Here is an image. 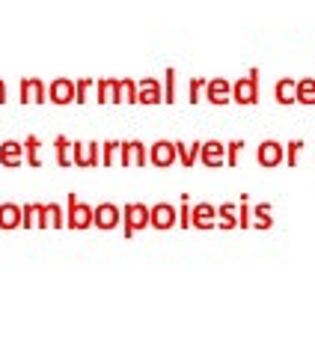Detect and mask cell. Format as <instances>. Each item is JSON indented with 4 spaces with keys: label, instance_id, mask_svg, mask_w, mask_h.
Segmentation results:
<instances>
[{
    "label": "cell",
    "instance_id": "obj_1",
    "mask_svg": "<svg viewBox=\"0 0 315 357\" xmlns=\"http://www.w3.org/2000/svg\"><path fill=\"white\" fill-rule=\"evenodd\" d=\"M122 218H125V238H134V232L149 227V208L143 203H128L125 211H122Z\"/></svg>",
    "mask_w": 315,
    "mask_h": 357
},
{
    "label": "cell",
    "instance_id": "obj_2",
    "mask_svg": "<svg viewBox=\"0 0 315 357\" xmlns=\"http://www.w3.org/2000/svg\"><path fill=\"white\" fill-rule=\"evenodd\" d=\"M232 102H238V105H256L259 102V77H256V72H250L247 77H241V81L232 84Z\"/></svg>",
    "mask_w": 315,
    "mask_h": 357
},
{
    "label": "cell",
    "instance_id": "obj_3",
    "mask_svg": "<svg viewBox=\"0 0 315 357\" xmlns=\"http://www.w3.org/2000/svg\"><path fill=\"white\" fill-rule=\"evenodd\" d=\"M66 227H72V229H89L93 227V208L77 203L75 194H69V215H66Z\"/></svg>",
    "mask_w": 315,
    "mask_h": 357
},
{
    "label": "cell",
    "instance_id": "obj_4",
    "mask_svg": "<svg viewBox=\"0 0 315 357\" xmlns=\"http://www.w3.org/2000/svg\"><path fill=\"white\" fill-rule=\"evenodd\" d=\"M119 164H122V167H146V164H149V152H146V146H143L140 140L122 143Z\"/></svg>",
    "mask_w": 315,
    "mask_h": 357
},
{
    "label": "cell",
    "instance_id": "obj_5",
    "mask_svg": "<svg viewBox=\"0 0 315 357\" xmlns=\"http://www.w3.org/2000/svg\"><path fill=\"white\" fill-rule=\"evenodd\" d=\"M149 223L155 229H173L178 223V211L170 203H158L149 208Z\"/></svg>",
    "mask_w": 315,
    "mask_h": 357
},
{
    "label": "cell",
    "instance_id": "obj_6",
    "mask_svg": "<svg viewBox=\"0 0 315 357\" xmlns=\"http://www.w3.org/2000/svg\"><path fill=\"white\" fill-rule=\"evenodd\" d=\"M98 143H72V161L77 167H98L101 164Z\"/></svg>",
    "mask_w": 315,
    "mask_h": 357
},
{
    "label": "cell",
    "instance_id": "obj_7",
    "mask_svg": "<svg viewBox=\"0 0 315 357\" xmlns=\"http://www.w3.org/2000/svg\"><path fill=\"white\" fill-rule=\"evenodd\" d=\"M122 220V211L114 203H101L98 208H93V227L98 229H116Z\"/></svg>",
    "mask_w": 315,
    "mask_h": 357
},
{
    "label": "cell",
    "instance_id": "obj_8",
    "mask_svg": "<svg viewBox=\"0 0 315 357\" xmlns=\"http://www.w3.org/2000/svg\"><path fill=\"white\" fill-rule=\"evenodd\" d=\"M21 102L24 105H45L48 102V89L39 77H24L21 81Z\"/></svg>",
    "mask_w": 315,
    "mask_h": 357
},
{
    "label": "cell",
    "instance_id": "obj_9",
    "mask_svg": "<svg viewBox=\"0 0 315 357\" xmlns=\"http://www.w3.org/2000/svg\"><path fill=\"white\" fill-rule=\"evenodd\" d=\"M199 161L206 167H223L226 164V146L220 140H208L199 146Z\"/></svg>",
    "mask_w": 315,
    "mask_h": 357
},
{
    "label": "cell",
    "instance_id": "obj_10",
    "mask_svg": "<svg viewBox=\"0 0 315 357\" xmlns=\"http://www.w3.org/2000/svg\"><path fill=\"white\" fill-rule=\"evenodd\" d=\"M149 161H152L155 167H173V164L178 161L176 143H170V140H158L155 146H152V152H149Z\"/></svg>",
    "mask_w": 315,
    "mask_h": 357
},
{
    "label": "cell",
    "instance_id": "obj_11",
    "mask_svg": "<svg viewBox=\"0 0 315 357\" xmlns=\"http://www.w3.org/2000/svg\"><path fill=\"white\" fill-rule=\"evenodd\" d=\"M48 102H54V105H72L75 102V81H69V77L54 81L48 86Z\"/></svg>",
    "mask_w": 315,
    "mask_h": 357
},
{
    "label": "cell",
    "instance_id": "obj_12",
    "mask_svg": "<svg viewBox=\"0 0 315 357\" xmlns=\"http://www.w3.org/2000/svg\"><path fill=\"white\" fill-rule=\"evenodd\" d=\"M24 161V143H15V140H3L0 143V164L15 170Z\"/></svg>",
    "mask_w": 315,
    "mask_h": 357
},
{
    "label": "cell",
    "instance_id": "obj_13",
    "mask_svg": "<svg viewBox=\"0 0 315 357\" xmlns=\"http://www.w3.org/2000/svg\"><path fill=\"white\" fill-rule=\"evenodd\" d=\"M206 98L211 105H226L232 102V84L217 77V81H206Z\"/></svg>",
    "mask_w": 315,
    "mask_h": 357
},
{
    "label": "cell",
    "instance_id": "obj_14",
    "mask_svg": "<svg viewBox=\"0 0 315 357\" xmlns=\"http://www.w3.org/2000/svg\"><path fill=\"white\" fill-rule=\"evenodd\" d=\"M217 223V208L208 206V203H199L194 206V211H190V227L197 229H211Z\"/></svg>",
    "mask_w": 315,
    "mask_h": 357
},
{
    "label": "cell",
    "instance_id": "obj_15",
    "mask_svg": "<svg viewBox=\"0 0 315 357\" xmlns=\"http://www.w3.org/2000/svg\"><path fill=\"white\" fill-rule=\"evenodd\" d=\"M137 102L140 105H158V102H164V89H161V84H158L155 77H146V81L137 84Z\"/></svg>",
    "mask_w": 315,
    "mask_h": 357
},
{
    "label": "cell",
    "instance_id": "obj_16",
    "mask_svg": "<svg viewBox=\"0 0 315 357\" xmlns=\"http://www.w3.org/2000/svg\"><path fill=\"white\" fill-rule=\"evenodd\" d=\"M256 158H259V164H262V167H279V164H283V146H279L277 140H265L262 146H259Z\"/></svg>",
    "mask_w": 315,
    "mask_h": 357
},
{
    "label": "cell",
    "instance_id": "obj_17",
    "mask_svg": "<svg viewBox=\"0 0 315 357\" xmlns=\"http://www.w3.org/2000/svg\"><path fill=\"white\" fill-rule=\"evenodd\" d=\"M63 208L57 206V203H48V206H42V223H39V229H48V227H54V229H63Z\"/></svg>",
    "mask_w": 315,
    "mask_h": 357
},
{
    "label": "cell",
    "instance_id": "obj_18",
    "mask_svg": "<svg viewBox=\"0 0 315 357\" xmlns=\"http://www.w3.org/2000/svg\"><path fill=\"white\" fill-rule=\"evenodd\" d=\"M95 89H98L95 102H101V105H119V81H98Z\"/></svg>",
    "mask_w": 315,
    "mask_h": 357
},
{
    "label": "cell",
    "instance_id": "obj_19",
    "mask_svg": "<svg viewBox=\"0 0 315 357\" xmlns=\"http://www.w3.org/2000/svg\"><path fill=\"white\" fill-rule=\"evenodd\" d=\"M21 227V206L3 203L0 206V229H18Z\"/></svg>",
    "mask_w": 315,
    "mask_h": 357
},
{
    "label": "cell",
    "instance_id": "obj_20",
    "mask_svg": "<svg viewBox=\"0 0 315 357\" xmlns=\"http://www.w3.org/2000/svg\"><path fill=\"white\" fill-rule=\"evenodd\" d=\"M42 223V206L39 203H30V206H21V227L33 229Z\"/></svg>",
    "mask_w": 315,
    "mask_h": 357
},
{
    "label": "cell",
    "instance_id": "obj_21",
    "mask_svg": "<svg viewBox=\"0 0 315 357\" xmlns=\"http://www.w3.org/2000/svg\"><path fill=\"white\" fill-rule=\"evenodd\" d=\"M199 146H202V143H176L178 161H182L185 167H194L197 164V155H199Z\"/></svg>",
    "mask_w": 315,
    "mask_h": 357
},
{
    "label": "cell",
    "instance_id": "obj_22",
    "mask_svg": "<svg viewBox=\"0 0 315 357\" xmlns=\"http://www.w3.org/2000/svg\"><path fill=\"white\" fill-rule=\"evenodd\" d=\"M277 102L279 105H291V102H298V84L295 81H279L277 84Z\"/></svg>",
    "mask_w": 315,
    "mask_h": 357
},
{
    "label": "cell",
    "instance_id": "obj_23",
    "mask_svg": "<svg viewBox=\"0 0 315 357\" xmlns=\"http://www.w3.org/2000/svg\"><path fill=\"white\" fill-rule=\"evenodd\" d=\"M54 149H57V164L60 167H72L75 164L72 161V140L69 137H63V134H60V137L54 140Z\"/></svg>",
    "mask_w": 315,
    "mask_h": 357
},
{
    "label": "cell",
    "instance_id": "obj_24",
    "mask_svg": "<svg viewBox=\"0 0 315 357\" xmlns=\"http://www.w3.org/2000/svg\"><path fill=\"white\" fill-rule=\"evenodd\" d=\"M119 152H122V143L119 140H107L105 146H101V164L105 167H114L119 161Z\"/></svg>",
    "mask_w": 315,
    "mask_h": 357
},
{
    "label": "cell",
    "instance_id": "obj_25",
    "mask_svg": "<svg viewBox=\"0 0 315 357\" xmlns=\"http://www.w3.org/2000/svg\"><path fill=\"white\" fill-rule=\"evenodd\" d=\"M24 155H27V164L30 167H42V155H39V137L36 134H30L24 140Z\"/></svg>",
    "mask_w": 315,
    "mask_h": 357
},
{
    "label": "cell",
    "instance_id": "obj_26",
    "mask_svg": "<svg viewBox=\"0 0 315 357\" xmlns=\"http://www.w3.org/2000/svg\"><path fill=\"white\" fill-rule=\"evenodd\" d=\"M119 102H125V105H134V102H137V84H134L131 77L119 81Z\"/></svg>",
    "mask_w": 315,
    "mask_h": 357
},
{
    "label": "cell",
    "instance_id": "obj_27",
    "mask_svg": "<svg viewBox=\"0 0 315 357\" xmlns=\"http://www.w3.org/2000/svg\"><path fill=\"white\" fill-rule=\"evenodd\" d=\"M298 102L315 105V81H312V77H307V81L298 84Z\"/></svg>",
    "mask_w": 315,
    "mask_h": 357
},
{
    "label": "cell",
    "instance_id": "obj_28",
    "mask_svg": "<svg viewBox=\"0 0 315 357\" xmlns=\"http://www.w3.org/2000/svg\"><path fill=\"white\" fill-rule=\"evenodd\" d=\"M217 223H220V229L238 227V218H235V206H220V211H217Z\"/></svg>",
    "mask_w": 315,
    "mask_h": 357
},
{
    "label": "cell",
    "instance_id": "obj_29",
    "mask_svg": "<svg viewBox=\"0 0 315 357\" xmlns=\"http://www.w3.org/2000/svg\"><path fill=\"white\" fill-rule=\"evenodd\" d=\"M253 218H256L253 223H256L259 229H268V227L274 223V220H271V206H259V208L253 211Z\"/></svg>",
    "mask_w": 315,
    "mask_h": 357
},
{
    "label": "cell",
    "instance_id": "obj_30",
    "mask_svg": "<svg viewBox=\"0 0 315 357\" xmlns=\"http://www.w3.org/2000/svg\"><path fill=\"white\" fill-rule=\"evenodd\" d=\"M202 98H206V81H202V77H194V81H190V102H202Z\"/></svg>",
    "mask_w": 315,
    "mask_h": 357
},
{
    "label": "cell",
    "instance_id": "obj_31",
    "mask_svg": "<svg viewBox=\"0 0 315 357\" xmlns=\"http://www.w3.org/2000/svg\"><path fill=\"white\" fill-rule=\"evenodd\" d=\"M164 102L173 105L176 102V72L167 69V89H164Z\"/></svg>",
    "mask_w": 315,
    "mask_h": 357
},
{
    "label": "cell",
    "instance_id": "obj_32",
    "mask_svg": "<svg viewBox=\"0 0 315 357\" xmlns=\"http://www.w3.org/2000/svg\"><path fill=\"white\" fill-rule=\"evenodd\" d=\"M89 86H93V81H89V77H84V81H77V84H75V102H77V105H84V102H86Z\"/></svg>",
    "mask_w": 315,
    "mask_h": 357
},
{
    "label": "cell",
    "instance_id": "obj_33",
    "mask_svg": "<svg viewBox=\"0 0 315 357\" xmlns=\"http://www.w3.org/2000/svg\"><path fill=\"white\" fill-rule=\"evenodd\" d=\"M241 149H244V143H241V140H232L229 146H226V164H229V167L238 164V155H241Z\"/></svg>",
    "mask_w": 315,
    "mask_h": 357
},
{
    "label": "cell",
    "instance_id": "obj_34",
    "mask_svg": "<svg viewBox=\"0 0 315 357\" xmlns=\"http://www.w3.org/2000/svg\"><path fill=\"white\" fill-rule=\"evenodd\" d=\"M250 218H253V211H250V206H247V199H241V208H238V227H250Z\"/></svg>",
    "mask_w": 315,
    "mask_h": 357
},
{
    "label": "cell",
    "instance_id": "obj_35",
    "mask_svg": "<svg viewBox=\"0 0 315 357\" xmlns=\"http://www.w3.org/2000/svg\"><path fill=\"white\" fill-rule=\"evenodd\" d=\"M190 211H194V206H190L187 199H185V203H182V211H178V227H182V229L190 227Z\"/></svg>",
    "mask_w": 315,
    "mask_h": 357
},
{
    "label": "cell",
    "instance_id": "obj_36",
    "mask_svg": "<svg viewBox=\"0 0 315 357\" xmlns=\"http://www.w3.org/2000/svg\"><path fill=\"white\" fill-rule=\"evenodd\" d=\"M300 146H303V143L298 140V143H291V146H289V164L291 167H295L298 164V155H300Z\"/></svg>",
    "mask_w": 315,
    "mask_h": 357
},
{
    "label": "cell",
    "instance_id": "obj_37",
    "mask_svg": "<svg viewBox=\"0 0 315 357\" xmlns=\"http://www.w3.org/2000/svg\"><path fill=\"white\" fill-rule=\"evenodd\" d=\"M3 102H6V84L0 81V105H3Z\"/></svg>",
    "mask_w": 315,
    "mask_h": 357
}]
</instances>
